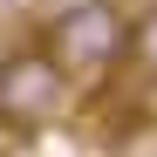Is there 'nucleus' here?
Returning <instances> with one entry per match:
<instances>
[{
  "label": "nucleus",
  "mask_w": 157,
  "mask_h": 157,
  "mask_svg": "<svg viewBox=\"0 0 157 157\" xmlns=\"http://www.w3.org/2000/svg\"><path fill=\"white\" fill-rule=\"evenodd\" d=\"M68 89H75V75L48 55V48H14V55L0 62V123L34 137V130H48L68 109Z\"/></svg>",
  "instance_id": "1"
},
{
  "label": "nucleus",
  "mask_w": 157,
  "mask_h": 157,
  "mask_svg": "<svg viewBox=\"0 0 157 157\" xmlns=\"http://www.w3.org/2000/svg\"><path fill=\"white\" fill-rule=\"evenodd\" d=\"M48 55H55L68 75H109L116 68V48H123V14L109 0H75L48 21Z\"/></svg>",
  "instance_id": "2"
},
{
  "label": "nucleus",
  "mask_w": 157,
  "mask_h": 157,
  "mask_svg": "<svg viewBox=\"0 0 157 157\" xmlns=\"http://www.w3.org/2000/svg\"><path fill=\"white\" fill-rule=\"evenodd\" d=\"M116 68L130 75V89H137V96H150V89H157V0H144L137 14H123Z\"/></svg>",
  "instance_id": "3"
},
{
  "label": "nucleus",
  "mask_w": 157,
  "mask_h": 157,
  "mask_svg": "<svg viewBox=\"0 0 157 157\" xmlns=\"http://www.w3.org/2000/svg\"><path fill=\"white\" fill-rule=\"evenodd\" d=\"M62 7H75V0H55V14H62Z\"/></svg>",
  "instance_id": "4"
}]
</instances>
